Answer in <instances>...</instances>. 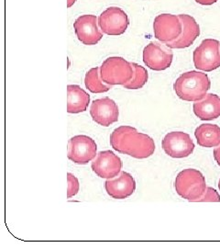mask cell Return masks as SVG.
<instances>
[{
  "instance_id": "13",
  "label": "cell",
  "mask_w": 220,
  "mask_h": 248,
  "mask_svg": "<svg viewBox=\"0 0 220 248\" xmlns=\"http://www.w3.org/2000/svg\"><path fill=\"white\" fill-rule=\"evenodd\" d=\"M90 115L95 123L103 127H108L118 121L119 110L113 99L99 98L92 102Z\"/></svg>"
},
{
  "instance_id": "9",
  "label": "cell",
  "mask_w": 220,
  "mask_h": 248,
  "mask_svg": "<svg viewBox=\"0 0 220 248\" xmlns=\"http://www.w3.org/2000/svg\"><path fill=\"white\" fill-rule=\"evenodd\" d=\"M162 149L173 158H185L193 154L194 143L188 133L172 132L165 135L162 142Z\"/></svg>"
},
{
  "instance_id": "8",
  "label": "cell",
  "mask_w": 220,
  "mask_h": 248,
  "mask_svg": "<svg viewBox=\"0 0 220 248\" xmlns=\"http://www.w3.org/2000/svg\"><path fill=\"white\" fill-rule=\"evenodd\" d=\"M183 24L179 15L160 14L154 18L153 31L155 38L163 44L175 42L182 33Z\"/></svg>"
},
{
  "instance_id": "1",
  "label": "cell",
  "mask_w": 220,
  "mask_h": 248,
  "mask_svg": "<svg viewBox=\"0 0 220 248\" xmlns=\"http://www.w3.org/2000/svg\"><path fill=\"white\" fill-rule=\"evenodd\" d=\"M110 144L115 151L136 159L148 158L155 151V143L151 137L128 125L115 129L110 135Z\"/></svg>"
},
{
  "instance_id": "2",
  "label": "cell",
  "mask_w": 220,
  "mask_h": 248,
  "mask_svg": "<svg viewBox=\"0 0 220 248\" xmlns=\"http://www.w3.org/2000/svg\"><path fill=\"white\" fill-rule=\"evenodd\" d=\"M211 82L206 74L189 71L182 74L174 84L178 98L185 101L196 102L205 98L210 89Z\"/></svg>"
},
{
  "instance_id": "23",
  "label": "cell",
  "mask_w": 220,
  "mask_h": 248,
  "mask_svg": "<svg viewBox=\"0 0 220 248\" xmlns=\"http://www.w3.org/2000/svg\"><path fill=\"white\" fill-rule=\"evenodd\" d=\"M195 2L202 6H211L213 4L217 3L218 0H195Z\"/></svg>"
},
{
  "instance_id": "17",
  "label": "cell",
  "mask_w": 220,
  "mask_h": 248,
  "mask_svg": "<svg viewBox=\"0 0 220 248\" xmlns=\"http://www.w3.org/2000/svg\"><path fill=\"white\" fill-rule=\"evenodd\" d=\"M67 112L81 113L88 109L90 103V96L77 85H69L67 87Z\"/></svg>"
},
{
  "instance_id": "18",
  "label": "cell",
  "mask_w": 220,
  "mask_h": 248,
  "mask_svg": "<svg viewBox=\"0 0 220 248\" xmlns=\"http://www.w3.org/2000/svg\"><path fill=\"white\" fill-rule=\"evenodd\" d=\"M194 136L201 147L212 148L220 145V127L216 124L199 125L194 131Z\"/></svg>"
},
{
  "instance_id": "22",
  "label": "cell",
  "mask_w": 220,
  "mask_h": 248,
  "mask_svg": "<svg viewBox=\"0 0 220 248\" xmlns=\"http://www.w3.org/2000/svg\"><path fill=\"white\" fill-rule=\"evenodd\" d=\"M197 202H220V196L216 189L207 186L205 194Z\"/></svg>"
},
{
  "instance_id": "5",
  "label": "cell",
  "mask_w": 220,
  "mask_h": 248,
  "mask_svg": "<svg viewBox=\"0 0 220 248\" xmlns=\"http://www.w3.org/2000/svg\"><path fill=\"white\" fill-rule=\"evenodd\" d=\"M194 67L204 72H212L220 67V43L218 40L205 39L193 54Z\"/></svg>"
},
{
  "instance_id": "7",
  "label": "cell",
  "mask_w": 220,
  "mask_h": 248,
  "mask_svg": "<svg viewBox=\"0 0 220 248\" xmlns=\"http://www.w3.org/2000/svg\"><path fill=\"white\" fill-rule=\"evenodd\" d=\"M130 24L129 17L123 9L110 7L104 10L98 18V26L106 35H122Z\"/></svg>"
},
{
  "instance_id": "15",
  "label": "cell",
  "mask_w": 220,
  "mask_h": 248,
  "mask_svg": "<svg viewBox=\"0 0 220 248\" xmlns=\"http://www.w3.org/2000/svg\"><path fill=\"white\" fill-rule=\"evenodd\" d=\"M179 17L183 24L182 33L175 42L166 44V46L171 49H184L190 47L200 35V27L192 16L180 14Z\"/></svg>"
},
{
  "instance_id": "3",
  "label": "cell",
  "mask_w": 220,
  "mask_h": 248,
  "mask_svg": "<svg viewBox=\"0 0 220 248\" xmlns=\"http://www.w3.org/2000/svg\"><path fill=\"white\" fill-rule=\"evenodd\" d=\"M175 187L177 194L183 199L197 202L206 190L205 178L196 169H184L177 175Z\"/></svg>"
},
{
  "instance_id": "19",
  "label": "cell",
  "mask_w": 220,
  "mask_h": 248,
  "mask_svg": "<svg viewBox=\"0 0 220 248\" xmlns=\"http://www.w3.org/2000/svg\"><path fill=\"white\" fill-rule=\"evenodd\" d=\"M100 67H94L91 68L89 71L87 73L86 78H85V85L87 89L96 94H100V93H105L109 91L112 88V86L106 85V83L103 82V80L100 78Z\"/></svg>"
},
{
  "instance_id": "6",
  "label": "cell",
  "mask_w": 220,
  "mask_h": 248,
  "mask_svg": "<svg viewBox=\"0 0 220 248\" xmlns=\"http://www.w3.org/2000/svg\"><path fill=\"white\" fill-rule=\"evenodd\" d=\"M97 145L88 135H76L68 142V158L77 165H87L96 158Z\"/></svg>"
},
{
  "instance_id": "21",
  "label": "cell",
  "mask_w": 220,
  "mask_h": 248,
  "mask_svg": "<svg viewBox=\"0 0 220 248\" xmlns=\"http://www.w3.org/2000/svg\"><path fill=\"white\" fill-rule=\"evenodd\" d=\"M68 180V189H67V198L70 199L72 197L76 195L80 189V184L77 177H74L73 174H67Z\"/></svg>"
},
{
  "instance_id": "11",
  "label": "cell",
  "mask_w": 220,
  "mask_h": 248,
  "mask_svg": "<svg viewBox=\"0 0 220 248\" xmlns=\"http://www.w3.org/2000/svg\"><path fill=\"white\" fill-rule=\"evenodd\" d=\"M75 34L85 45H96L102 40L103 32L98 28V19L95 15H82L73 23Z\"/></svg>"
},
{
  "instance_id": "24",
  "label": "cell",
  "mask_w": 220,
  "mask_h": 248,
  "mask_svg": "<svg viewBox=\"0 0 220 248\" xmlns=\"http://www.w3.org/2000/svg\"><path fill=\"white\" fill-rule=\"evenodd\" d=\"M214 158L220 167V145H219V147L215 148L214 150Z\"/></svg>"
},
{
  "instance_id": "10",
  "label": "cell",
  "mask_w": 220,
  "mask_h": 248,
  "mask_svg": "<svg viewBox=\"0 0 220 248\" xmlns=\"http://www.w3.org/2000/svg\"><path fill=\"white\" fill-rule=\"evenodd\" d=\"M174 59L171 48L159 44L150 43L143 50V62L153 71L168 69Z\"/></svg>"
},
{
  "instance_id": "4",
  "label": "cell",
  "mask_w": 220,
  "mask_h": 248,
  "mask_svg": "<svg viewBox=\"0 0 220 248\" xmlns=\"http://www.w3.org/2000/svg\"><path fill=\"white\" fill-rule=\"evenodd\" d=\"M134 75L132 62L122 57L112 56L106 59L100 66V77L104 83L109 86L121 85L129 83Z\"/></svg>"
},
{
  "instance_id": "14",
  "label": "cell",
  "mask_w": 220,
  "mask_h": 248,
  "mask_svg": "<svg viewBox=\"0 0 220 248\" xmlns=\"http://www.w3.org/2000/svg\"><path fill=\"white\" fill-rule=\"evenodd\" d=\"M106 193L115 200H125L135 192L136 181L128 172H121L118 177L105 182Z\"/></svg>"
},
{
  "instance_id": "12",
  "label": "cell",
  "mask_w": 220,
  "mask_h": 248,
  "mask_svg": "<svg viewBox=\"0 0 220 248\" xmlns=\"http://www.w3.org/2000/svg\"><path fill=\"white\" fill-rule=\"evenodd\" d=\"M91 168L98 177L110 179L121 173L122 161L112 151H101L92 162Z\"/></svg>"
},
{
  "instance_id": "25",
  "label": "cell",
  "mask_w": 220,
  "mask_h": 248,
  "mask_svg": "<svg viewBox=\"0 0 220 248\" xmlns=\"http://www.w3.org/2000/svg\"><path fill=\"white\" fill-rule=\"evenodd\" d=\"M75 2H76V0H67V7L71 8L72 6L74 5Z\"/></svg>"
},
{
  "instance_id": "16",
  "label": "cell",
  "mask_w": 220,
  "mask_h": 248,
  "mask_svg": "<svg viewBox=\"0 0 220 248\" xmlns=\"http://www.w3.org/2000/svg\"><path fill=\"white\" fill-rule=\"evenodd\" d=\"M194 115L201 121H213L220 117V98L216 94H206L193 106Z\"/></svg>"
},
{
  "instance_id": "26",
  "label": "cell",
  "mask_w": 220,
  "mask_h": 248,
  "mask_svg": "<svg viewBox=\"0 0 220 248\" xmlns=\"http://www.w3.org/2000/svg\"><path fill=\"white\" fill-rule=\"evenodd\" d=\"M219 187H220V182H219Z\"/></svg>"
},
{
  "instance_id": "20",
  "label": "cell",
  "mask_w": 220,
  "mask_h": 248,
  "mask_svg": "<svg viewBox=\"0 0 220 248\" xmlns=\"http://www.w3.org/2000/svg\"><path fill=\"white\" fill-rule=\"evenodd\" d=\"M132 66L134 68V75L132 80L124 85L123 87L127 89H142L145 84L148 82V72L147 70L141 66L140 64L136 62H132Z\"/></svg>"
}]
</instances>
